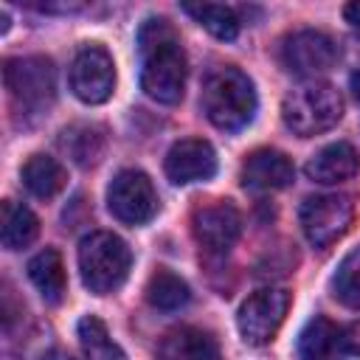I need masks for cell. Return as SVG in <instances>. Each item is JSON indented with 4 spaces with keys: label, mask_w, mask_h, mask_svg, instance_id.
<instances>
[{
    "label": "cell",
    "mask_w": 360,
    "mask_h": 360,
    "mask_svg": "<svg viewBox=\"0 0 360 360\" xmlns=\"http://www.w3.org/2000/svg\"><path fill=\"white\" fill-rule=\"evenodd\" d=\"M188 298H191L188 284L166 267L155 270L146 281V301H149V307H155L160 312H174L180 307H186Z\"/></svg>",
    "instance_id": "20"
},
{
    "label": "cell",
    "mask_w": 360,
    "mask_h": 360,
    "mask_svg": "<svg viewBox=\"0 0 360 360\" xmlns=\"http://www.w3.org/2000/svg\"><path fill=\"white\" fill-rule=\"evenodd\" d=\"M338 335H340V329H338L332 321L315 315V318L304 326V332H301V338H298V354H301V357L335 354V352H338Z\"/></svg>",
    "instance_id": "22"
},
{
    "label": "cell",
    "mask_w": 360,
    "mask_h": 360,
    "mask_svg": "<svg viewBox=\"0 0 360 360\" xmlns=\"http://www.w3.org/2000/svg\"><path fill=\"white\" fill-rule=\"evenodd\" d=\"M343 115V98L329 82L309 79L292 87L281 101V121L298 138H315L332 129Z\"/></svg>",
    "instance_id": "3"
},
{
    "label": "cell",
    "mask_w": 360,
    "mask_h": 360,
    "mask_svg": "<svg viewBox=\"0 0 360 360\" xmlns=\"http://www.w3.org/2000/svg\"><path fill=\"white\" fill-rule=\"evenodd\" d=\"M163 169L174 186L211 180L217 172V152L202 138H183V141L172 143V149L166 152Z\"/></svg>",
    "instance_id": "12"
},
{
    "label": "cell",
    "mask_w": 360,
    "mask_h": 360,
    "mask_svg": "<svg viewBox=\"0 0 360 360\" xmlns=\"http://www.w3.org/2000/svg\"><path fill=\"white\" fill-rule=\"evenodd\" d=\"M202 112L222 132H239L256 115L253 82L239 68H219L202 84Z\"/></svg>",
    "instance_id": "2"
},
{
    "label": "cell",
    "mask_w": 360,
    "mask_h": 360,
    "mask_svg": "<svg viewBox=\"0 0 360 360\" xmlns=\"http://www.w3.org/2000/svg\"><path fill=\"white\" fill-rule=\"evenodd\" d=\"M290 309V292L278 287H264L248 295L236 312V326L245 343L264 346L276 338L278 326L284 323Z\"/></svg>",
    "instance_id": "7"
},
{
    "label": "cell",
    "mask_w": 360,
    "mask_h": 360,
    "mask_svg": "<svg viewBox=\"0 0 360 360\" xmlns=\"http://www.w3.org/2000/svg\"><path fill=\"white\" fill-rule=\"evenodd\" d=\"M62 149L70 155V160L76 166H96L98 158L104 155V132L98 127H90V124H79V127H70L62 132Z\"/></svg>",
    "instance_id": "21"
},
{
    "label": "cell",
    "mask_w": 360,
    "mask_h": 360,
    "mask_svg": "<svg viewBox=\"0 0 360 360\" xmlns=\"http://www.w3.org/2000/svg\"><path fill=\"white\" fill-rule=\"evenodd\" d=\"M239 180L250 191H278L295 180L292 160L278 149H256L242 163Z\"/></svg>",
    "instance_id": "13"
},
{
    "label": "cell",
    "mask_w": 360,
    "mask_h": 360,
    "mask_svg": "<svg viewBox=\"0 0 360 360\" xmlns=\"http://www.w3.org/2000/svg\"><path fill=\"white\" fill-rule=\"evenodd\" d=\"M22 183L25 188L39 197V200H51L56 197L65 183H68V172L65 166L56 160V158H48V155H31L22 166Z\"/></svg>",
    "instance_id": "19"
},
{
    "label": "cell",
    "mask_w": 360,
    "mask_h": 360,
    "mask_svg": "<svg viewBox=\"0 0 360 360\" xmlns=\"http://www.w3.org/2000/svg\"><path fill=\"white\" fill-rule=\"evenodd\" d=\"M6 90L22 112H42L56 96V70L45 56H17L3 68Z\"/></svg>",
    "instance_id": "5"
},
{
    "label": "cell",
    "mask_w": 360,
    "mask_h": 360,
    "mask_svg": "<svg viewBox=\"0 0 360 360\" xmlns=\"http://www.w3.org/2000/svg\"><path fill=\"white\" fill-rule=\"evenodd\" d=\"M17 3H25L45 14H76V11L87 8L93 0H17Z\"/></svg>",
    "instance_id": "25"
},
{
    "label": "cell",
    "mask_w": 360,
    "mask_h": 360,
    "mask_svg": "<svg viewBox=\"0 0 360 360\" xmlns=\"http://www.w3.org/2000/svg\"><path fill=\"white\" fill-rule=\"evenodd\" d=\"M332 290H335V298L340 304H346L352 309H360V248L352 250L340 262V267L332 278Z\"/></svg>",
    "instance_id": "24"
},
{
    "label": "cell",
    "mask_w": 360,
    "mask_h": 360,
    "mask_svg": "<svg viewBox=\"0 0 360 360\" xmlns=\"http://www.w3.org/2000/svg\"><path fill=\"white\" fill-rule=\"evenodd\" d=\"M180 6L217 39H233L239 34V17L225 0H180Z\"/></svg>",
    "instance_id": "18"
},
{
    "label": "cell",
    "mask_w": 360,
    "mask_h": 360,
    "mask_svg": "<svg viewBox=\"0 0 360 360\" xmlns=\"http://www.w3.org/2000/svg\"><path fill=\"white\" fill-rule=\"evenodd\" d=\"M39 233V219L31 208L6 200L0 208V242L6 250H22L28 248Z\"/></svg>",
    "instance_id": "16"
},
{
    "label": "cell",
    "mask_w": 360,
    "mask_h": 360,
    "mask_svg": "<svg viewBox=\"0 0 360 360\" xmlns=\"http://www.w3.org/2000/svg\"><path fill=\"white\" fill-rule=\"evenodd\" d=\"M301 231L309 245L329 248L335 245L354 222V202L349 194H315L301 202L298 211Z\"/></svg>",
    "instance_id": "6"
},
{
    "label": "cell",
    "mask_w": 360,
    "mask_h": 360,
    "mask_svg": "<svg viewBox=\"0 0 360 360\" xmlns=\"http://www.w3.org/2000/svg\"><path fill=\"white\" fill-rule=\"evenodd\" d=\"M132 267L127 242L110 231H96L79 242V273L90 292L107 295L118 290Z\"/></svg>",
    "instance_id": "4"
},
{
    "label": "cell",
    "mask_w": 360,
    "mask_h": 360,
    "mask_svg": "<svg viewBox=\"0 0 360 360\" xmlns=\"http://www.w3.org/2000/svg\"><path fill=\"white\" fill-rule=\"evenodd\" d=\"M357 169H360V155H357V149H354L352 143H346V141H338V143L323 146V149L315 152V155L307 160V166H304L307 177L315 180V183H323V186L343 183V180L354 177Z\"/></svg>",
    "instance_id": "14"
},
{
    "label": "cell",
    "mask_w": 360,
    "mask_h": 360,
    "mask_svg": "<svg viewBox=\"0 0 360 360\" xmlns=\"http://www.w3.org/2000/svg\"><path fill=\"white\" fill-rule=\"evenodd\" d=\"M278 56H281L284 70H290V73H295V76H309V79H315L318 73H326V70L338 62L340 51H338V45H335V39L326 37L323 31L304 28V31H295V34H290V37L284 39Z\"/></svg>",
    "instance_id": "10"
},
{
    "label": "cell",
    "mask_w": 360,
    "mask_h": 360,
    "mask_svg": "<svg viewBox=\"0 0 360 360\" xmlns=\"http://www.w3.org/2000/svg\"><path fill=\"white\" fill-rule=\"evenodd\" d=\"M158 352L160 357H172V360H205V357H217L219 346L208 332L194 326H180L163 338Z\"/></svg>",
    "instance_id": "17"
},
{
    "label": "cell",
    "mask_w": 360,
    "mask_h": 360,
    "mask_svg": "<svg viewBox=\"0 0 360 360\" xmlns=\"http://www.w3.org/2000/svg\"><path fill=\"white\" fill-rule=\"evenodd\" d=\"M191 233H194V239L202 250L225 253L236 245V239L242 233V214L228 200L200 205L191 214Z\"/></svg>",
    "instance_id": "11"
},
{
    "label": "cell",
    "mask_w": 360,
    "mask_h": 360,
    "mask_svg": "<svg viewBox=\"0 0 360 360\" xmlns=\"http://www.w3.org/2000/svg\"><path fill=\"white\" fill-rule=\"evenodd\" d=\"M343 20L349 22V28L360 37V0H349L343 6Z\"/></svg>",
    "instance_id": "27"
},
{
    "label": "cell",
    "mask_w": 360,
    "mask_h": 360,
    "mask_svg": "<svg viewBox=\"0 0 360 360\" xmlns=\"http://www.w3.org/2000/svg\"><path fill=\"white\" fill-rule=\"evenodd\" d=\"M110 214L124 225H143L158 211V194L152 180L138 169H124L107 188Z\"/></svg>",
    "instance_id": "8"
},
{
    "label": "cell",
    "mask_w": 360,
    "mask_h": 360,
    "mask_svg": "<svg viewBox=\"0 0 360 360\" xmlns=\"http://www.w3.org/2000/svg\"><path fill=\"white\" fill-rule=\"evenodd\" d=\"M141 87L158 104H177L186 90V51L174 25L163 17H149L138 31Z\"/></svg>",
    "instance_id": "1"
},
{
    "label": "cell",
    "mask_w": 360,
    "mask_h": 360,
    "mask_svg": "<svg viewBox=\"0 0 360 360\" xmlns=\"http://www.w3.org/2000/svg\"><path fill=\"white\" fill-rule=\"evenodd\" d=\"M338 352H340V354H354V357H360V321L349 323V326L338 335Z\"/></svg>",
    "instance_id": "26"
},
{
    "label": "cell",
    "mask_w": 360,
    "mask_h": 360,
    "mask_svg": "<svg viewBox=\"0 0 360 360\" xmlns=\"http://www.w3.org/2000/svg\"><path fill=\"white\" fill-rule=\"evenodd\" d=\"M70 90L84 104H101L115 90V65L107 48L84 45L70 62Z\"/></svg>",
    "instance_id": "9"
},
{
    "label": "cell",
    "mask_w": 360,
    "mask_h": 360,
    "mask_svg": "<svg viewBox=\"0 0 360 360\" xmlns=\"http://www.w3.org/2000/svg\"><path fill=\"white\" fill-rule=\"evenodd\" d=\"M76 335H79L84 354H90V357H124V352L112 343L104 321L96 315H84L76 326Z\"/></svg>",
    "instance_id": "23"
},
{
    "label": "cell",
    "mask_w": 360,
    "mask_h": 360,
    "mask_svg": "<svg viewBox=\"0 0 360 360\" xmlns=\"http://www.w3.org/2000/svg\"><path fill=\"white\" fill-rule=\"evenodd\" d=\"M28 278H31V284L39 290V295L48 304H59L65 298V292H68L65 264H62L59 250H53V248H45L37 256H31V262H28Z\"/></svg>",
    "instance_id": "15"
}]
</instances>
